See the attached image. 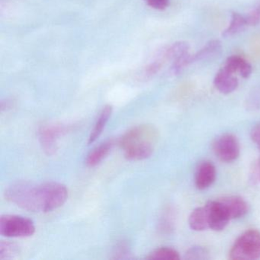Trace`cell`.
<instances>
[{"mask_svg": "<svg viewBox=\"0 0 260 260\" xmlns=\"http://www.w3.org/2000/svg\"><path fill=\"white\" fill-rule=\"evenodd\" d=\"M157 138V130L153 125L141 124L126 132L119 144L127 159L142 160L151 156Z\"/></svg>", "mask_w": 260, "mask_h": 260, "instance_id": "cell-2", "label": "cell"}, {"mask_svg": "<svg viewBox=\"0 0 260 260\" xmlns=\"http://www.w3.org/2000/svg\"><path fill=\"white\" fill-rule=\"evenodd\" d=\"M36 232L34 222L19 215L6 214L0 217V234L10 238H23Z\"/></svg>", "mask_w": 260, "mask_h": 260, "instance_id": "cell-4", "label": "cell"}, {"mask_svg": "<svg viewBox=\"0 0 260 260\" xmlns=\"http://www.w3.org/2000/svg\"><path fill=\"white\" fill-rule=\"evenodd\" d=\"M114 144H115V141L111 139L100 144L99 147H95L88 155L86 159V165L89 167H94L99 165L109 154L112 147H114Z\"/></svg>", "mask_w": 260, "mask_h": 260, "instance_id": "cell-13", "label": "cell"}, {"mask_svg": "<svg viewBox=\"0 0 260 260\" xmlns=\"http://www.w3.org/2000/svg\"><path fill=\"white\" fill-rule=\"evenodd\" d=\"M252 170L253 171L254 177L260 182V158L254 162Z\"/></svg>", "mask_w": 260, "mask_h": 260, "instance_id": "cell-24", "label": "cell"}, {"mask_svg": "<svg viewBox=\"0 0 260 260\" xmlns=\"http://www.w3.org/2000/svg\"><path fill=\"white\" fill-rule=\"evenodd\" d=\"M217 171L214 164L209 161L202 162L198 167L194 177V183L198 189L209 188L216 179Z\"/></svg>", "mask_w": 260, "mask_h": 260, "instance_id": "cell-10", "label": "cell"}, {"mask_svg": "<svg viewBox=\"0 0 260 260\" xmlns=\"http://www.w3.org/2000/svg\"><path fill=\"white\" fill-rule=\"evenodd\" d=\"M248 26H255L260 22V4L246 16Z\"/></svg>", "mask_w": 260, "mask_h": 260, "instance_id": "cell-21", "label": "cell"}, {"mask_svg": "<svg viewBox=\"0 0 260 260\" xmlns=\"http://www.w3.org/2000/svg\"><path fill=\"white\" fill-rule=\"evenodd\" d=\"M205 205L208 213L209 229L217 232L224 230L231 220L220 201H209Z\"/></svg>", "mask_w": 260, "mask_h": 260, "instance_id": "cell-7", "label": "cell"}, {"mask_svg": "<svg viewBox=\"0 0 260 260\" xmlns=\"http://www.w3.org/2000/svg\"><path fill=\"white\" fill-rule=\"evenodd\" d=\"M214 85L217 91L222 94H230L235 91L239 86V80L234 73L223 67L216 74Z\"/></svg>", "mask_w": 260, "mask_h": 260, "instance_id": "cell-9", "label": "cell"}, {"mask_svg": "<svg viewBox=\"0 0 260 260\" xmlns=\"http://www.w3.org/2000/svg\"><path fill=\"white\" fill-rule=\"evenodd\" d=\"M112 113V106L108 105V106H106L103 108V110L100 112V116H99L95 125H94L93 129H92L90 135H89V141H88L89 144L95 142L98 139L99 137L103 133V129H104L106 124H107Z\"/></svg>", "mask_w": 260, "mask_h": 260, "instance_id": "cell-16", "label": "cell"}, {"mask_svg": "<svg viewBox=\"0 0 260 260\" xmlns=\"http://www.w3.org/2000/svg\"><path fill=\"white\" fill-rule=\"evenodd\" d=\"M208 253L206 249L202 247L191 248L185 254L187 259H206L208 258Z\"/></svg>", "mask_w": 260, "mask_h": 260, "instance_id": "cell-20", "label": "cell"}, {"mask_svg": "<svg viewBox=\"0 0 260 260\" xmlns=\"http://www.w3.org/2000/svg\"><path fill=\"white\" fill-rule=\"evenodd\" d=\"M147 5L155 10H164L168 7L170 0H144Z\"/></svg>", "mask_w": 260, "mask_h": 260, "instance_id": "cell-22", "label": "cell"}, {"mask_svg": "<svg viewBox=\"0 0 260 260\" xmlns=\"http://www.w3.org/2000/svg\"><path fill=\"white\" fill-rule=\"evenodd\" d=\"M189 45L186 42H177L166 48L156 57L162 65L167 61L174 62L189 54Z\"/></svg>", "mask_w": 260, "mask_h": 260, "instance_id": "cell-11", "label": "cell"}, {"mask_svg": "<svg viewBox=\"0 0 260 260\" xmlns=\"http://www.w3.org/2000/svg\"><path fill=\"white\" fill-rule=\"evenodd\" d=\"M146 259L179 260L180 259V255L173 248L160 247L152 251L146 257Z\"/></svg>", "mask_w": 260, "mask_h": 260, "instance_id": "cell-18", "label": "cell"}, {"mask_svg": "<svg viewBox=\"0 0 260 260\" xmlns=\"http://www.w3.org/2000/svg\"><path fill=\"white\" fill-rule=\"evenodd\" d=\"M19 254V247L10 241H2L0 243V259H12Z\"/></svg>", "mask_w": 260, "mask_h": 260, "instance_id": "cell-19", "label": "cell"}, {"mask_svg": "<svg viewBox=\"0 0 260 260\" xmlns=\"http://www.w3.org/2000/svg\"><path fill=\"white\" fill-rule=\"evenodd\" d=\"M260 258V231L248 230L234 242L229 252L233 260H252Z\"/></svg>", "mask_w": 260, "mask_h": 260, "instance_id": "cell-3", "label": "cell"}, {"mask_svg": "<svg viewBox=\"0 0 260 260\" xmlns=\"http://www.w3.org/2000/svg\"><path fill=\"white\" fill-rule=\"evenodd\" d=\"M223 67L234 74L239 73L243 78H248L252 74L250 63L240 56L233 55L228 57Z\"/></svg>", "mask_w": 260, "mask_h": 260, "instance_id": "cell-12", "label": "cell"}, {"mask_svg": "<svg viewBox=\"0 0 260 260\" xmlns=\"http://www.w3.org/2000/svg\"><path fill=\"white\" fill-rule=\"evenodd\" d=\"M213 150L220 160L225 162H233L240 156V142L233 134H224L215 140L213 144Z\"/></svg>", "mask_w": 260, "mask_h": 260, "instance_id": "cell-5", "label": "cell"}, {"mask_svg": "<svg viewBox=\"0 0 260 260\" xmlns=\"http://www.w3.org/2000/svg\"><path fill=\"white\" fill-rule=\"evenodd\" d=\"M190 228L194 231H204L209 229L208 213L205 205L196 208L188 217Z\"/></svg>", "mask_w": 260, "mask_h": 260, "instance_id": "cell-14", "label": "cell"}, {"mask_svg": "<svg viewBox=\"0 0 260 260\" xmlns=\"http://www.w3.org/2000/svg\"><path fill=\"white\" fill-rule=\"evenodd\" d=\"M218 200L226 210L231 220L243 217L249 210L247 202L240 196H226Z\"/></svg>", "mask_w": 260, "mask_h": 260, "instance_id": "cell-8", "label": "cell"}, {"mask_svg": "<svg viewBox=\"0 0 260 260\" xmlns=\"http://www.w3.org/2000/svg\"><path fill=\"white\" fill-rule=\"evenodd\" d=\"M68 131V126L61 124H50L42 126L39 129V135L44 151L48 155L55 153L57 150V141Z\"/></svg>", "mask_w": 260, "mask_h": 260, "instance_id": "cell-6", "label": "cell"}, {"mask_svg": "<svg viewBox=\"0 0 260 260\" xmlns=\"http://www.w3.org/2000/svg\"><path fill=\"white\" fill-rule=\"evenodd\" d=\"M7 201L31 212L47 213L60 208L68 200V189L58 182H17L6 190Z\"/></svg>", "mask_w": 260, "mask_h": 260, "instance_id": "cell-1", "label": "cell"}, {"mask_svg": "<svg viewBox=\"0 0 260 260\" xmlns=\"http://www.w3.org/2000/svg\"><path fill=\"white\" fill-rule=\"evenodd\" d=\"M221 42L218 40L210 41L202 49L192 54V63L201 60H208L220 54L221 52Z\"/></svg>", "mask_w": 260, "mask_h": 260, "instance_id": "cell-15", "label": "cell"}, {"mask_svg": "<svg viewBox=\"0 0 260 260\" xmlns=\"http://www.w3.org/2000/svg\"><path fill=\"white\" fill-rule=\"evenodd\" d=\"M251 139L252 142L257 146L260 151V122L257 123L253 127L250 133Z\"/></svg>", "mask_w": 260, "mask_h": 260, "instance_id": "cell-23", "label": "cell"}, {"mask_svg": "<svg viewBox=\"0 0 260 260\" xmlns=\"http://www.w3.org/2000/svg\"><path fill=\"white\" fill-rule=\"evenodd\" d=\"M246 26H248V24L246 16L237 13H233L229 26L224 30L223 36L226 38L236 36L243 31Z\"/></svg>", "mask_w": 260, "mask_h": 260, "instance_id": "cell-17", "label": "cell"}]
</instances>
